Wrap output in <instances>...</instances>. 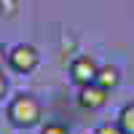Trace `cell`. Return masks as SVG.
<instances>
[{
	"label": "cell",
	"mask_w": 134,
	"mask_h": 134,
	"mask_svg": "<svg viewBox=\"0 0 134 134\" xmlns=\"http://www.w3.org/2000/svg\"><path fill=\"white\" fill-rule=\"evenodd\" d=\"M5 115H8V121H11L16 129H32V126L40 124L43 107H40V102H38L32 94H19V97L11 99Z\"/></svg>",
	"instance_id": "obj_1"
},
{
	"label": "cell",
	"mask_w": 134,
	"mask_h": 134,
	"mask_svg": "<svg viewBox=\"0 0 134 134\" xmlns=\"http://www.w3.org/2000/svg\"><path fill=\"white\" fill-rule=\"evenodd\" d=\"M38 64H40V54H38L35 46H30V43H19V46H14L8 51V67L14 72L27 75V72L35 70Z\"/></svg>",
	"instance_id": "obj_2"
},
{
	"label": "cell",
	"mask_w": 134,
	"mask_h": 134,
	"mask_svg": "<svg viewBox=\"0 0 134 134\" xmlns=\"http://www.w3.org/2000/svg\"><path fill=\"white\" fill-rule=\"evenodd\" d=\"M97 72H99V67L91 57H78L72 59L70 64V81L81 88V86H88V83H94L97 81Z\"/></svg>",
	"instance_id": "obj_3"
},
{
	"label": "cell",
	"mask_w": 134,
	"mask_h": 134,
	"mask_svg": "<svg viewBox=\"0 0 134 134\" xmlns=\"http://www.w3.org/2000/svg\"><path fill=\"white\" fill-rule=\"evenodd\" d=\"M107 94H110V91H105L99 83L81 86V88H78V105H81L83 110H99V107H105Z\"/></svg>",
	"instance_id": "obj_4"
},
{
	"label": "cell",
	"mask_w": 134,
	"mask_h": 134,
	"mask_svg": "<svg viewBox=\"0 0 134 134\" xmlns=\"http://www.w3.org/2000/svg\"><path fill=\"white\" fill-rule=\"evenodd\" d=\"M94 83H99L105 88V91H113V88L121 83V75H118V70L115 67H110V64H105V67H99V72H97V81Z\"/></svg>",
	"instance_id": "obj_5"
},
{
	"label": "cell",
	"mask_w": 134,
	"mask_h": 134,
	"mask_svg": "<svg viewBox=\"0 0 134 134\" xmlns=\"http://www.w3.org/2000/svg\"><path fill=\"white\" fill-rule=\"evenodd\" d=\"M118 126L124 129V134H134V105H126L118 113Z\"/></svg>",
	"instance_id": "obj_6"
},
{
	"label": "cell",
	"mask_w": 134,
	"mask_h": 134,
	"mask_svg": "<svg viewBox=\"0 0 134 134\" xmlns=\"http://www.w3.org/2000/svg\"><path fill=\"white\" fill-rule=\"evenodd\" d=\"M19 11V0H0V16H14Z\"/></svg>",
	"instance_id": "obj_7"
},
{
	"label": "cell",
	"mask_w": 134,
	"mask_h": 134,
	"mask_svg": "<svg viewBox=\"0 0 134 134\" xmlns=\"http://www.w3.org/2000/svg\"><path fill=\"white\" fill-rule=\"evenodd\" d=\"M40 134H70V129H67L64 124H46L40 129Z\"/></svg>",
	"instance_id": "obj_8"
},
{
	"label": "cell",
	"mask_w": 134,
	"mask_h": 134,
	"mask_svg": "<svg viewBox=\"0 0 134 134\" xmlns=\"http://www.w3.org/2000/svg\"><path fill=\"white\" fill-rule=\"evenodd\" d=\"M94 134H124V129H121L118 124H99Z\"/></svg>",
	"instance_id": "obj_9"
},
{
	"label": "cell",
	"mask_w": 134,
	"mask_h": 134,
	"mask_svg": "<svg viewBox=\"0 0 134 134\" xmlns=\"http://www.w3.org/2000/svg\"><path fill=\"white\" fill-rule=\"evenodd\" d=\"M5 91H8V81H5V75L0 72V99L5 97Z\"/></svg>",
	"instance_id": "obj_10"
},
{
	"label": "cell",
	"mask_w": 134,
	"mask_h": 134,
	"mask_svg": "<svg viewBox=\"0 0 134 134\" xmlns=\"http://www.w3.org/2000/svg\"><path fill=\"white\" fill-rule=\"evenodd\" d=\"M3 62H8V54H5L3 46H0V67H3Z\"/></svg>",
	"instance_id": "obj_11"
}]
</instances>
